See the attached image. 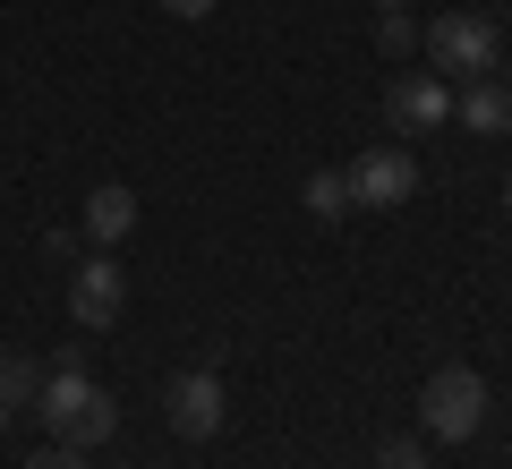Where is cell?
Returning a JSON list of instances; mask_svg holds the SVG:
<instances>
[{"label": "cell", "instance_id": "6da1fadb", "mask_svg": "<svg viewBox=\"0 0 512 469\" xmlns=\"http://www.w3.org/2000/svg\"><path fill=\"white\" fill-rule=\"evenodd\" d=\"M35 418L52 427V444H77V452H94V444L120 435V401H111L86 367H52L43 393H35Z\"/></svg>", "mask_w": 512, "mask_h": 469}, {"label": "cell", "instance_id": "7a4b0ae2", "mask_svg": "<svg viewBox=\"0 0 512 469\" xmlns=\"http://www.w3.org/2000/svg\"><path fill=\"white\" fill-rule=\"evenodd\" d=\"M427 69L453 77V86H470V77H495V52H504V35H495V18H478V9H453V18H436L419 35Z\"/></svg>", "mask_w": 512, "mask_h": 469}, {"label": "cell", "instance_id": "3957f363", "mask_svg": "<svg viewBox=\"0 0 512 469\" xmlns=\"http://www.w3.org/2000/svg\"><path fill=\"white\" fill-rule=\"evenodd\" d=\"M419 427L436 435V444H470V435L487 427V376H478V367H436V376L419 384Z\"/></svg>", "mask_w": 512, "mask_h": 469}, {"label": "cell", "instance_id": "277c9868", "mask_svg": "<svg viewBox=\"0 0 512 469\" xmlns=\"http://www.w3.org/2000/svg\"><path fill=\"white\" fill-rule=\"evenodd\" d=\"M342 180H350V205H359V214H393V205L419 197V163H410V145H367Z\"/></svg>", "mask_w": 512, "mask_h": 469}, {"label": "cell", "instance_id": "5b68a950", "mask_svg": "<svg viewBox=\"0 0 512 469\" xmlns=\"http://www.w3.org/2000/svg\"><path fill=\"white\" fill-rule=\"evenodd\" d=\"M384 120H393V137H427V128L453 120V94H444L436 69H402L393 86H384Z\"/></svg>", "mask_w": 512, "mask_h": 469}, {"label": "cell", "instance_id": "8992f818", "mask_svg": "<svg viewBox=\"0 0 512 469\" xmlns=\"http://www.w3.org/2000/svg\"><path fill=\"white\" fill-rule=\"evenodd\" d=\"M163 418H171V435H188V444H205V435H222V376L214 367H188V376H171V393H163Z\"/></svg>", "mask_w": 512, "mask_h": 469}, {"label": "cell", "instance_id": "52a82bcc", "mask_svg": "<svg viewBox=\"0 0 512 469\" xmlns=\"http://www.w3.org/2000/svg\"><path fill=\"white\" fill-rule=\"evenodd\" d=\"M120 307H128V273L111 265V256H86V265L69 273V316L86 333H103V325H120Z\"/></svg>", "mask_w": 512, "mask_h": 469}, {"label": "cell", "instance_id": "ba28073f", "mask_svg": "<svg viewBox=\"0 0 512 469\" xmlns=\"http://www.w3.org/2000/svg\"><path fill=\"white\" fill-rule=\"evenodd\" d=\"M128 231H137V197H128L120 180H103V188L86 197V239H94V248H120Z\"/></svg>", "mask_w": 512, "mask_h": 469}, {"label": "cell", "instance_id": "9c48e42d", "mask_svg": "<svg viewBox=\"0 0 512 469\" xmlns=\"http://www.w3.org/2000/svg\"><path fill=\"white\" fill-rule=\"evenodd\" d=\"M453 111H461V128H478V137H504V128H512V94L495 86V77H470Z\"/></svg>", "mask_w": 512, "mask_h": 469}, {"label": "cell", "instance_id": "30bf717a", "mask_svg": "<svg viewBox=\"0 0 512 469\" xmlns=\"http://www.w3.org/2000/svg\"><path fill=\"white\" fill-rule=\"evenodd\" d=\"M35 393H43L35 359H18V350H0V410H35Z\"/></svg>", "mask_w": 512, "mask_h": 469}, {"label": "cell", "instance_id": "8fae6325", "mask_svg": "<svg viewBox=\"0 0 512 469\" xmlns=\"http://www.w3.org/2000/svg\"><path fill=\"white\" fill-rule=\"evenodd\" d=\"M299 205H308L316 222H342L350 214V180H342V171H316V180L299 188Z\"/></svg>", "mask_w": 512, "mask_h": 469}, {"label": "cell", "instance_id": "7c38bea8", "mask_svg": "<svg viewBox=\"0 0 512 469\" xmlns=\"http://www.w3.org/2000/svg\"><path fill=\"white\" fill-rule=\"evenodd\" d=\"M376 52H384V60H410V52H419V26H410V9H384V26H376Z\"/></svg>", "mask_w": 512, "mask_h": 469}, {"label": "cell", "instance_id": "4fadbf2b", "mask_svg": "<svg viewBox=\"0 0 512 469\" xmlns=\"http://www.w3.org/2000/svg\"><path fill=\"white\" fill-rule=\"evenodd\" d=\"M376 469H427V444H419V435H384V444H376Z\"/></svg>", "mask_w": 512, "mask_h": 469}, {"label": "cell", "instance_id": "5bb4252c", "mask_svg": "<svg viewBox=\"0 0 512 469\" xmlns=\"http://www.w3.org/2000/svg\"><path fill=\"white\" fill-rule=\"evenodd\" d=\"M18 469H86V452H77V444H43V452H26Z\"/></svg>", "mask_w": 512, "mask_h": 469}, {"label": "cell", "instance_id": "9a60e30c", "mask_svg": "<svg viewBox=\"0 0 512 469\" xmlns=\"http://www.w3.org/2000/svg\"><path fill=\"white\" fill-rule=\"evenodd\" d=\"M171 18H205V9H214V0H163Z\"/></svg>", "mask_w": 512, "mask_h": 469}, {"label": "cell", "instance_id": "2e32d148", "mask_svg": "<svg viewBox=\"0 0 512 469\" xmlns=\"http://www.w3.org/2000/svg\"><path fill=\"white\" fill-rule=\"evenodd\" d=\"M376 9H410V0H376Z\"/></svg>", "mask_w": 512, "mask_h": 469}, {"label": "cell", "instance_id": "e0dca14e", "mask_svg": "<svg viewBox=\"0 0 512 469\" xmlns=\"http://www.w3.org/2000/svg\"><path fill=\"white\" fill-rule=\"evenodd\" d=\"M9 418H18V410H0V435H9Z\"/></svg>", "mask_w": 512, "mask_h": 469}, {"label": "cell", "instance_id": "ac0fdd59", "mask_svg": "<svg viewBox=\"0 0 512 469\" xmlns=\"http://www.w3.org/2000/svg\"><path fill=\"white\" fill-rule=\"evenodd\" d=\"M504 205H512V180H504Z\"/></svg>", "mask_w": 512, "mask_h": 469}]
</instances>
